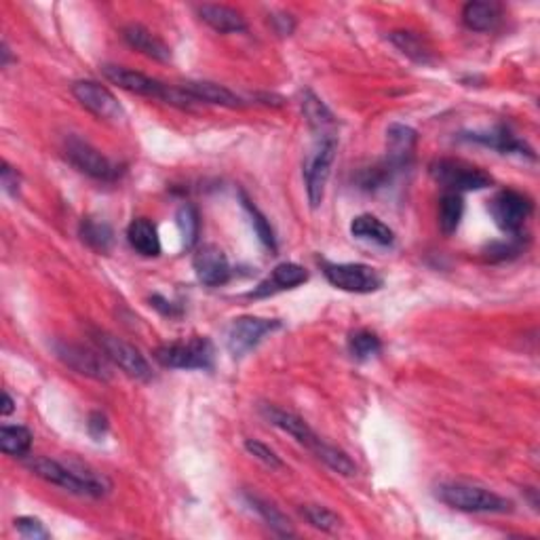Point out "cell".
Masks as SVG:
<instances>
[{
    "instance_id": "6da1fadb",
    "label": "cell",
    "mask_w": 540,
    "mask_h": 540,
    "mask_svg": "<svg viewBox=\"0 0 540 540\" xmlns=\"http://www.w3.org/2000/svg\"><path fill=\"white\" fill-rule=\"evenodd\" d=\"M102 74L108 83L116 85L118 89L137 93V96L163 99V102L180 106V108H191L194 104V99L184 91V87H169L161 83V80L148 77V74L131 70V68L106 64L102 66Z\"/></svg>"
},
{
    "instance_id": "7a4b0ae2",
    "label": "cell",
    "mask_w": 540,
    "mask_h": 540,
    "mask_svg": "<svg viewBox=\"0 0 540 540\" xmlns=\"http://www.w3.org/2000/svg\"><path fill=\"white\" fill-rule=\"evenodd\" d=\"M437 498L456 511L464 513H508L511 502L492 489L470 486V483H442Z\"/></svg>"
},
{
    "instance_id": "3957f363",
    "label": "cell",
    "mask_w": 540,
    "mask_h": 540,
    "mask_svg": "<svg viewBox=\"0 0 540 540\" xmlns=\"http://www.w3.org/2000/svg\"><path fill=\"white\" fill-rule=\"evenodd\" d=\"M431 178L448 188L450 192H470V191H483V188L492 186V175L483 172L481 167L470 165V163L458 161V159H439L433 161Z\"/></svg>"
},
{
    "instance_id": "277c9868",
    "label": "cell",
    "mask_w": 540,
    "mask_h": 540,
    "mask_svg": "<svg viewBox=\"0 0 540 540\" xmlns=\"http://www.w3.org/2000/svg\"><path fill=\"white\" fill-rule=\"evenodd\" d=\"M336 148H338L336 135L317 137L315 148H312V153L304 163L306 194H309V203L312 209H317V207L323 203L325 184H328L331 163L336 159Z\"/></svg>"
},
{
    "instance_id": "5b68a950",
    "label": "cell",
    "mask_w": 540,
    "mask_h": 540,
    "mask_svg": "<svg viewBox=\"0 0 540 540\" xmlns=\"http://www.w3.org/2000/svg\"><path fill=\"white\" fill-rule=\"evenodd\" d=\"M93 340H96L106 359L115 363L116 368H121L131 378L144 382L153 380V368L134 344L125 342L104 330H93Z\"/></svg>"
},
{
    "instance_id": "8992f818",
    "label": "cell",
    "mask_w": 540,
    "mask_h": 540,
    "mask_svg": "<svg viewBox=\"0 0 540 540\" xmlns=\"http://www.w3.org/2000/svg\"><path fill=\"white\" fill-rule=\"evenodd\" d=\"M154 359L172 369H209L213 366V347L207 338H192L188 342L163 344Z\"/></svg>"
},
{
    "instance_id": "52a82bcc",
    "label": "cell",
    "mask_w": 540,
    "mask_h": 540,
    "mask_svg": "<svg viewBox=\"0 0 540 540\" xmlns=\"http://www.w3.org/2000/svg\"><path fill=\"white\" fill-rule=\"evenodd\" d=\"M64 154L80 173L89 175L93 180L112 182L121 175V169H118L116 163H112L108 156H104L98 148H93L91 144H87L77 135L66 137Z\"/></svg>"
},
{
    "instance_id": "ba28073f",
    "label": "cell",
    "mask_w": 540,
    "mask_h": 540,
    "mask_svg": "<svg viewBox=\"0 0 540 540\" xmlns=\"http://www.w3.org/2000/svg\"><path fill=\"white\" fill-rule=\"evenodd\" d=\"M323 275L331 285L349 293H372L382 287L378 270L368 264H323Z\"/></svg>"
},
{
    "instance_id": "9c48e42d",
    "label": "cell",
    "mask_w": 540,
    "mask_h": 540,
    "mask_svg": "<svg viewBox=\"0 0 540 540\" xmlns=\"http://www.w3.org/2000/svg\"><path fill=\"white\" fill-rule=\"evenodd\" d=\"M281 323L277 319H262V317H238L232 321L226 336V347H228L232 357L247 355L251 349H256L266 334H273L279 330Z\"/></svg>"
},
{
    "instance_id": "30bf717a",
    "label": "cell",
    "mask_w": 540,
    "mask_h": 540,
    "mask_svg": "<svg viewBox=\"0 0 540 540\" xmlns=\"http://www.w3.org/2000/svg\"><path fill=\"white\" fill-rule=\"evenodd\" d=\"M489 213L502 232L519 235L521 226L532 213V200L524 192L500 191L489 203Z\"/></svg>"
},
{
    "instance_id": "8fae6325",
    "label": "cell",
    "mask_w": 540,
    "mask_h": 540,
    "mask_svg": "<svg viewBox=\"0 0 540 540\" xmlns=\"http://www.w3.org/2000/svg\"><path fill=\"white\" fill-rule=\"evenodd\" d=\"M72 93L91 115L102 118V121L121 123L125 118V110L118 104V99L112 96L110 89H106L96 80H79L72 85Z\"/></svg>"
},
{
    "instance_id": "7c38bea8",
    "label": "cell",
    "mask_w": 540,
    "mask_h": 540,
    "mask_svg": "<svg viewBox=\"0 0 540 540\" xmlns=\"http://www.w3.org/2000/svg\"><path fill=\"white\" fill-rule=\"evenodd\" d=\"M55 353L61 361L66 363L68 368L74 369V372L80 376H87V378L108 382L112 378V372L106 363L104 355H98L96 350L80 347V344H70V342H58L55 344Z\"/></svg>"
},
{
    "instance_id": "4fadbf2b",
    "label": "cell",
    "mask_w": 540,
    "mask_h": 540,
    "mask_svg": "<svg viewBox=\"0 0 540 540\" xmlns=\"http://www.w3.org/2000/svg\"><path fill=\"white\" fill-rule=\"evenodd\" d=\"M28 469L33 470L36 477H41L42 481L51 483V486H58L77 496H89V488L80 479V475L74 470L72 464L58 462L47 456H33L28 461Z\"/></svg>"
},
{
    "instance_id": "5bb4252c",
    "label": "cell",
    "mask_w": 540,
    "mask_h": 540,
    "mask_svg": "<svg viewBox=\"0 0 540 540\" xmlns=\"http://www.w3.org/2000/svg\"><path fill=\"white\" fill-rule=\"evenodd\" d=\"M194 273L199 281L207 287H219L228 284L230 279V264L228 257L218 245H203L197 254H194Z\"/></svg>"
},
{
    "instance_id": "9a60e30c",
    "label": "cell",
    "mask_w": 540,
    "mask_h": 540,
    "mask_svg": "<svg viewBox=\"0 0 540 540\" xmlns=\"http://www.w3.org/2000/svg\"><path fill=\"white\" fill-rule=\"evenodd\" d=\"M260 410H262V416L266 418L270 424L277 426V429H281L284 433H287V435L296 439L298 443H303L304 448L312 450L317 445L319 439H321V437L317 435L315 431L311 429L309 424L304 423L303 418L296 416V414H292V412H287V410H281V407L268 405V404L262 405Z\"/></svg>"
},
{
    "instance_id": "2e32d148",
    "label": "cell",
    "mask_w": 540,
    "mask_h": 540,
    "mask_svg": "<svg viewBox=\"0 0 540 540\" xmlns=\"http://www.w3.org/2000/svg\"><path fill=\"white\" fill-rule=\"evenodd\" d=\"M418 134L412 127L395 123L386 129V167L404 169L412 161L414 150H416Z\"/></svg>"
},
{
    "instance_id": "e0dca14e",
    "label": "cell",
    "mask_w": 540,
    "mask_h": 540,
    "mask_svg": "<svg viewBox=\"0 0 540 540\" xmlns=\"http://www.w3.org/2000/svg\"><path fill=\"white\" fill-rule=\"evenodd\" d=\"M309 279V273L303 266L293 262H284L279 266H275L273 273L266 281H262L257 285L256 292H251V298H264V296H273V293L284 292V290H293V287L303 285L304 281Z\"/></svg>"
},
{
    "instance_id": "ac0fdd59",
    "label": "cell",
    "mask_w": 540,
    "mask_h": 540,
    "mask_svg": "<svg viewBox=\"0 0 540 540\" xmlns=\"http://www.w3.org/2000/svg\"><path fill=\"white\" fill-rule=\"evenodd\" d=\"M123 39L131 49H135V51H140L150 60L154 61L172 60V49H169L167 42L150 33L148 28L140 26V23H129V26L123 30Z\"/></svg>"
},
{
    "instance_id": "d6986e66",
    "label": "cell",
    "mask_w": 540,
    "mask_h": 540,
    "mask_svg": "<svg viewBox=\"0 0 540 540\" xmlns=\"http://www.w3.org/2000/svg\"><path fill=\"white\" fill-rule=\"evenodd\" d=\"M464 140L475 142V144H483V146H489L498 153L505 154H521V156H534L532 148L527 146L524 140H519L517 135H513L507 127H496L492 131H486V134H469L464 135Z\"/></svg>"
},
{
    "instance_id": "ffe728a7",
    "label": "cell",
    "mask_w": 540,
    "mask_h": 540,
    "mask_svg": "<svg viewBox=\"0 0 540 540\" xmlns=\"http://www.w3.org/2000/svg\"><path fill=\"white\" fill-rule=\"evenodd\" d=\"M199 15L207 26L213 28L219 34L243 33V30L247 28L243 15L238 14L237 9L226 7V5H203V7H199Z\"/></svg>"
},
{
    "instance_id": "44dd1931",
    "label": "cell",
    "mask_w": 540,
    "mask_h": 540,
    "mask_svg": "<svg viewBox=\"0 0 540 540\" xmlns=\"http://www.w3.org/2000/svg\"><path fill=\"white\" fill-rule=\"evenodd\" d=\"M182 87H184V91L194 102L224 106V108H243V99L222 85L205 83L203 80V83H186Z\"/></svg>"
},
{
    "instance_id": "7402d4cb",
    "label": "cell",
    "mask_w": 540,
    "mask_h": 540,
    "mask_svg": "<svg viewBox=\"0 0 540 540\" xmlns=\"http://www.w3.org/2000/svg\"><path fill=\"white\" fill-rule=\"evenodd\" d=\"M127 241L137 254L146 257H156L161 254V238L156 226L146 218H137L129 224Z\"/></svg>"
},
{
    "instance_id": "603a6c76",
    "label": "cell",
    "mask_w": 540,
    "mask_h": 540,
    "mask_svg": "<svg viewBox=\"0 0 540 540\" xmlns=\"http://www.w3.org/2000/svg\"><path fill=\"white\" fill-rule=\"evenodd\" d=\"M350 232H353V237L361 238V241L376 243L380 247H388V245L395 243V232L382 219L372 216V213L357 216L353 224H350Z\"/></svg>"
},
{
    "instance_id": "cb8c5ba5",
    "label": "cell",
    "mask_w": 540,
    "mask_h": 540,
    "mask_svg": "<svg viewBox=\"0 0 540 540\" xmlns=\"http://www.w3.org/2000/svg\"><path fill=\"white\" fill-rule=\"evenodd\" d=\"M303 112L309 121L311 129L315 131L317 137L321 135H336V118L331 115V110L319 99L312 91H304L303 96Z\"/></svg>"
},
{
    "instance_id": "d4e9b609",
    "label": "cell",
    "mask_w": 540,
    "mask_h": 540,
    "mask_svg": "<svg viewBox=\"0 0 540 540\" xmlns=\"http://www.w3.org/2000/svg\"><path fill=\"white\" fill-rule=\"evenodd\" d=\"M462 22L473 33H488L498 23V7L492 3H467L462 9Z\"/></svg>"
},
{
    "instance_id": "484cf974",
    "label": "cell",
    "mask_w": 540,
    "mask_h": 540,
    "mask_svg": "<svg viewBox=\"0 0 540 540\" xmlns=\"http://www.w3.org/2000/svg\"><path fill=\"white\" fill-rule=\"evenodd\" d=\"M245 498H247V505L254 508V511L260 515L264 521H266V526L273 527V530L277 532L279 536H293V534H296V532H293L292 524H290V519H287L277 507L270 505L268 500H264L256 494H247Z\"/></svg>"
},
{
    "instance_id": "4316f807",
    "label": "cell",
    "mask_w": 540,
    "mask_h": 540,
    "mask_svg": "<svg viewBox=\"0 0 540 540\" xmlns=\"http://www.w3.org/2000/svg\"><path fill=\"white\" fill-rule=\"evenodd\" d=\"M33 448V433L22 424H5L0 429V450L7 456L23 458Z\"/></svg>"
},
{
    "instance_id": "83f0119b",
    "label": "cell",
    "mask_w": 540,
    "mask_h": 540,
    "mask_svg": "<svg viewBox=\"0 0 540 540\" xmlns=\"http://www.w3.org/2000/svg\"><path fill=\"white\" fill-rule=\"evenodd\" d=\"M391 42L399 49L401 53L416 61V64H431L433 51L426 42L420 39L418 34L407 33V30H399V33H391Z\"/></svg>"
},
{
    "instance_id": "f1b7e54d",
    "label": "cell",
    "mask_w": 540,
    "mask_h": 540,
    "mask_svg": "<svg viewBox=\"0 0 540 540\" xmlns=\"http://www.w3.org/2000/svg\"><path fill=\"white\" fill-rule=\"evenodd\" d=\"M311 452L319 458V461L328 464L331 470H336L338 475H344V477L357 475V464L350 461V456L347 454V452L336 448V445H330V443H325L323 439H319L317 445Z\"/></svg>"
},
{
    "instance_id": "f546056e",
    "label": "cell",
    "mask_w": 540,
    "mask_h": 540,
    "mask_svg": "<svg viewBox=\"0 0 540 540\" xmlns=\"http://www.w3.org/2000/svg\"><path fill=\"white\" fill-rule=\"evenodd\" d=\"M464 213V200L458 192H445L439 200V226L443 235H454L461 226Z\"/></svg>"
},
{
    "instance_id": "4dcf8cb0",
    "label": "cell",
    "mask_w": 540,
    "mask_h": 540,
    "mask_svg": "<svg viewBox=\"0 0 540 540\" xmlns=\"http://www.w3.org/2000/svg\"><path fill=\"white\" fill-rule=\"evenodd\" d=\"M80 238L89 245V247L98 251H108L115 243V232L106 222H98V219L87 218L80 222Z\"/></svg>"
},
{
    "instance_id": "1f68e13d",
    "label": "cell",
    "mask_w": 540,
    "mask_h": 540,
    "mask_svg": "<svg viewBox=\"0 0 540 540\" xmlns=\"http://www.w3.org/2000/svg\"><path fill=\"white\" fill-rule=\"evenodd\" d=\"M349 350L357 361H368L382 350L380 338L368 330H359L349 338Z\"/></svg>"
},
{
    "instance_id": "d6a6232c",
    "label": "cell",
    "mask_w": 540,
    "mask_h": 540,
    "mask_svg": "<svg viewBox=\"0 0 540 540\" xmlns=\"http://www.w3.org/2000/svg\"><path fill=\"white\" fill-rule=\"evenodd\" d=\"M243 207L247 209L249 218H251V226H254L256 235L257 238H260V243L264 245V247L268 249H277V241H275V230L273 226H270V222L266 219V216L257 209V207L251 203V200H247L243 197Z\"/></svg>"
},
{
    "instance_id": "836d02e7",
    "label": "cell",
    "mask_w": 540,
    "mask_h": 540,
    "mask_svg": "<svg viewBox=\"0 0 540 540\" xmlns=\"http://www.w3.org/2000/svg\"><path fill=\"white\" fill-rule=\"evenodd\" d=\"M303 515L312 527H317L321 532H336L342 526L340 517L334 511H330L328 507L321 505H306L303 508Z\"/></svg>"
},
{
    "instance_id": "e575fe53",
    "label": "cell",
    "mask_w": 540,
    "mask_h": 540,
    "mask_svg": "<svg viewBox=\"0 0 540 540\" xmlns=\"http://www.w3.org/2000/svg\"><path fill=\"white\" fill-rule=\"evenodd\" d=\"M175 218H178V228L182 241H184V247L191 249L199 238V213L192 205H182Z\"/></svg>"
},
{
    "instance_id": "d590c367",
    "label": "cell",
    "mask_w": 540,
    "mask_h": 540,
    "mask_svg": "<svg viewBox=\"0 0 540 540\" xmlns=\"http://www.w3.org/2000/svg\"><path fill=\"white\" fill-rule=\"evenodd\" d=\"M245 450H247L251 456L257 458V461L264 462L270 469H284L285 467L284 461L277 456V452L270 450L266 443L257 442V439H247V442H245Z\"/></svg>"
},
{
    "instance_id": "8d00e7d4",
    "label": "cell",
    "mask_w": 540,
    "mask_h": 540,
    "mask_svg": "<svg viewBox=\"0 0 540 540\" xmlns=\"http://www.w3.org/2000/svg\"><path fill=\"white\" fill-rule=\"evenodd\" d=\"M15 530L20 532L23 538H28V540L49 538L47 527L42 526V521L36 519V517H17L15 519Z\"/></svg>"
},
{
    "instance_id": "74e56055",
    "label": "cell",
    "mask_w": 540,
    "mask_h": 540,
    "mask_svg": "<svg viewBox=\"0 0 540 540\" xmlns=\"http://www.w3.org/2000/svg\"><path fill=\"white\" fill-rule=\"evenodd\" d=\"M519 235L508 237L507 243H494L492 247L488 249V257L489 260H505L508 256H515L521 251V243L517 241Z\"/></svg>"
},
{
    "instance_id": "f35d334b",
    "label": "cell",
    "mask_w": 540,
    "mask_h": 540,
    "mask_svg": "<svg viewBox=\"0 0 540 540\" xmlns=\"http://www.w3.org/2000/svg\"><path fill=\"white\" fill-rule=\"evenodd\" d=\"M0 175H3L0 180H3L5 192L17 194V191H20V175H17L15 169L11 167L7 161H3V169H0Z\"/></svg>"
},
{
    "instance_id": "ab89813d",
    "label": "cell",
    "mask_w": 540,
    "mask_h": 540,
    "mask_svg": "<svg viewBox=\"0 0 540 540\" xmlns=\"http://www.w3.org/2000/svg\"><path fill=\"white\" fill-rule=\"evenodd\" d=\"M87 429H89L91 437L99 442V439L108 433V418H106L102 412H93L89 416V423H87Z\"/></svg>"
},
{
    "instance_id": "60d3db41",
    "label": "cell",
    "mask_w": 540,
    "mask_h": 540,
    "mask_svg": "<svg viewBox=\"0 0 540 540\" xmlns=\"http://www.w3.org/2000/svg\"><path fill=\"white\" fill-rule=\"evenodd\" d=\"M273 23H275V28H277V33L279 34H292L293 33V26H296V23H293V20L290 15H279V17H273Z\"/></svg>"
},
{
    "instance_id": "b9f144b4",
    "label": "cell",
    "mask_w": 540,
    "mask_h": 540,
    "mask_svg": "<svg viewBox=\"0 0 540 540\" xmlns=\"http://www.w3.org/2000/svg\"><path fill=\"white\" fill-rule=\"evenodd\" d=\"M15 410V404H14V399H11V395L9 393H5L3 395V416H9L11 412Z\"/></svg>"
},
{
    "instance_id": "7bdbcfd3",
    "label": "cell",
    "mask_w": 540,
    "mask_h": 540,
    "mask_svg": "<svg viewBox=\"0 0 540 540\" xmlns=\"http://www.w3.org/2000/svg\"><path fill=\"white\" fill-rule=\"evenodd\" d=\"M9 58H11V51L7 49V45H3V66L9 64Z\"/></svg>"
}]
</instances>
